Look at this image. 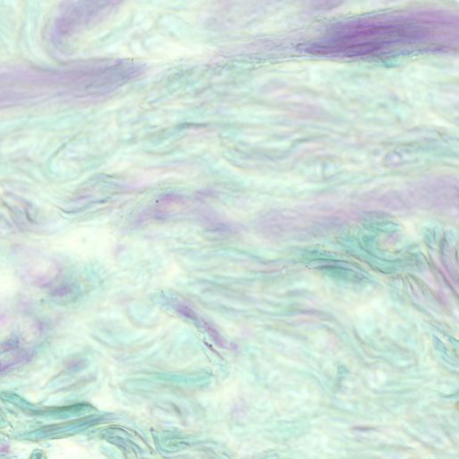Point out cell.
Here are the masks:
<instances>
[{
    "label": "cell",
    "mask_w": 459,
    "mask_h": 459,
    "mask_svg": "<svg viewBox=\"0 0 459 459\" xmlns=\"http://www.w3.org/2000/svg\"><path fill=\"white\" fill-rule=\"evenodd\" d=\"M458 18L438 11L389 13L344 21L309 44L313 55L386 59L458 45Z\"/></svg>",
    "instance_id": "obj_1"
}]
</instances>
